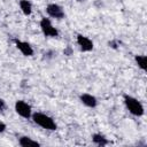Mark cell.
Here are the masks:
<instances>
[{"label": "cell", "mask_w": 147, "mask_h": 147, "mask_svg": "<svg viewBox=\"0 0 147 147\" xmlns=\"http://www.w3.org/2000/svg\"><path fill=\"white\" fill-rule=\"evenodd\" d=\"M32 119H33V122L37 124V125H39V126H41L42 129H46V130H49V131H54V130H56V123L54 122V119L52 118V117H49L48 115H46V114H42V113H34V114H32Z\"/></svg>", "instance_id": "obj_1"}, {"label": "cell", "mask_w": 147, "mask_h": 147, "mask_svg": "<svg viewBox=\"0 0 147 147\" xmlns=\"http://www.w3.org/2000/svg\"><path fill=\"white\" fill-rule=\"evenodd\" d=\"M124 103H125L127 110L132 115H134V116H142L144 115V113H145L144 107L136 98L126 94V95H124Z\"/></svg>", "instance_id": "obj_2"}, {"label": "cell", "mask_w": 147, "mask_h": 147, "mask_svg": "<svg viewBox=\"0 0 147 147\" xmlns=\"http://www.w3.org/2000/svg\"><path fill=\"white\" fill-rule=\"evenodd\" d=\"M15 110L21 117H23L25 119H29L32 116L31 106L29 103H26L25 101H23V100H18V101L15 102Z\"/></svg>", "instance_id": "obj_3"}, {"label": "cell", "mask_w": 147, "mask_h": 147, "mask_svg": "<svg viewBox=\"0 0 147 147\" xmlns=\"http://www.w3.org/2000/svg\"><path fill=\"white\" fill-rule=\"evenodd\" d=\"M40 29L42 31V33L46 37H57L59 36V31L52 25L51 21L46 17H42L40 21Z\"/></svg>", "instance_id": "obj_4"}, {"label": "cell", "mask_w": 147, "mask_h": 147, "mask_svg": "<svg viewBox=\"0 0 147 147\" xmlns=\"http://www.w3.org/2000/svg\"><path fill=\"white\" fill-rule=\"evenodd\" d=\"M46 11L47 14L53 17V18H57V20H61L64 17V11L62 9V7L57 3H49L47 7H46Z\"/></svg>", "instance_id": "obj_5"}, {"label": "cell", "mask_w": 147, "mask_h": 147, "mask_svg": "<svg viewBox=\"0 0 147 147\" xmlns=\"http://www.w3.org/2000/svg\"><path fill=\"white\" fill-rule=\"evenodd\" d=\"M77 44L80 47V49L83 52H90L93 49V42L90 38L83 36V34H78L77 36Z\"/></svg>", "instance_id": "obj_6"}, {"label": "cell", "mask_w": 147, "mask_h": 147, "mask_svg": "<svg viewBox=\"0 0 147 147\" xmlns=\"http://www.w3.org/2000/svg\"><path fill=\"white\" fill-rule=\"evenodd\" d=\"M15 45L17 47V49L25 56H32L33 55V48L30 46L29 42L26 41H22V40H18V39H15Z\"/></svg>", "instance_id": "obj_7"}, {"label": "cell", "mask_w": 147, "mask_h": 147, "mask_svg": "<svg viewBox=\"0 0 147 147\" xmlns=\"http://www.w3.org/2000/svg\"><path fill=\"white\" fill-rule=\"evenodd\" d=\"M79 99H80V101H82L85 106H87V107H90V108H94V107H96V105H98L96 98L93 96L92 94H88V93H83V94H80Z\"/></svg>", "instance_id": "obj_8"}, {"label": "cell", "mask_w": 147, "mask_h": 147, "mask_svg": "<svg viewBox=\"0 0 147 147\" xmlns=\"http://www.w3.org/2000/svg\"><path fill=\"white\" fill-rule=\"evenodd\" d=\"M18 144L22 147H39L40 146V144L38 141H34L29 137H21L18 139Z\"/></svg>", "instance_id": "obj_9"}, {"label": "cell", "mask_w": 147, "mask_h": 147, "mask_svg": "<svg viewBox=\"0 0 147 147\" xmlns=\"http://www.w3.org/2000/svg\"><path fill=\"white\" fill-rule=\"evenodd\" d=\"M20 8L24 15H30L32 13V5L29 0H21L20 1Z\"/></svg>", "instance_id": "obj_10"}, {"label": "cell", "mask_w": 147, "mask_h": 147, "mask_svg": "<svg viewBox=\"0 0 147 147\" xmlns=\"http://www.w3.org/2000/svg\"><path fill=\"white\" fill-rule=\"evenodd\" d=\"M92 140H93L94 144H96L99 146H106V145H108V139L105 136H102L101 133H94L92 136Z\"/></svg>", "instance_id": "obj_11"}, {"label": "cell", "mask_w": 147, "mask_h": 147, "mask_svg": "<svg viewBox=\"0 0 147 147\" xmlns=\"http://www.w3.org/2000/svg\"><path fill=\"white\" fill-rule=\"evenodd\" d=\"M134 60H136L138 67H139L141 70L146 71V69H147V64H146V63H147V57H146V55H136Z\"/></svg>", "instance_id": "obj_12"}, {"label": "cell", "mask_w": 147, "mask_h": 147, "mask_svg": "<svg viewBox=\"0 0 147 147\" xmlns=\"http://www.w3.org/2000/svg\"><path fill=\"white\" fill-rule=\"evenodd\" d=\"M5 109H6V102L0 98V111H2Z\"/></svg>", "instance_id": "obj_13"}, {"label": "cell", "mask_w": 147, "mask_h": 147, "mask_svg": "<svg viewBox=\"0 0 147 147\" xmlns=\"http://www.w3.org/2000/svg\"><path fill=\"white\" fill-rule=\"evenodd\" d=\"M5 130H6V124H5L3 122H1V121H0V133H1V132H3Z\"/></svg>", "instance_id": "obj_14"}, {"label": "cell", "mask_w": 147, "mask_h": 147, "mask_svg": "<svg viewBox=\"0 0 147 147\" xmlns=\"http://www.w3.org/2000/svg\"><path fill=\"white\" fill-rule=\"evenodd\" d=\"M109 46L113 48H117V42L115 40H111V41H109Z\"/></svg>", "instance_id": "obj_15"}, {"label": "cell", "mask_w": 147, "mask_h": 147, "mask_svg": "<svg viewBox=\"0 0 147 147\" xmlns=\"http://www.w3.org/2000/svg\"><path fill=\"white\" fill-rule=\"evenodd\" d=\"M71 52H72V51H71V47H69V46L67 47V49H64V54H65V55H70Z\"/></svg>", "instance_id": "obj_16"}, {"label": "cell", "mask_w": 147, "mask_h": 147, "mask_svg": "<svg viewBox=\"0 0 147 147\" xmlns=\"http://www.w3.org/2000/svg\"><path fill=\"white\" fill-rule=\"evenodd\" d=\"M78 1H84V0H78Z\"/></svg>", "instance_id": "obj_17"}]
</instances>
